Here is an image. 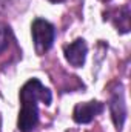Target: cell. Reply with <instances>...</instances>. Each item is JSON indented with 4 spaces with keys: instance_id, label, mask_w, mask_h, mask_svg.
<instances>
[{
    "instance_id": "1",
    "label": "cell",
    "mask_w": 131,
    "mask_h": 132,
    "mask_svg": "<svg viewBox=\"0 0 131 132\" xmlns=\"http://www.w3.org/2000/svg\"><path fill=\"white\" fill-rule=\"evenodd\" d=\"M51 91L45 88L39 78L28 80L20 89V103L22 109L19 112L17 128L20 132H33L39 125V106L37 101L45 104L51 103Z\"/></svg>"
},
{
    "instance_id": "2",
    "label": "cell",
    "mask_w": 131,
    "mask_h": 132,
    "mask_svg": "<svg viewBox=\"0 0 131 132\" xmlns=\"http://www.w3.org/2000/svg\"><path fill=\"white\" fill-rule=\"evenodd\" d=\"M31 34H33L35 52L39 55H43L46 51L51 49L54 38H56V29L48 20L35 19L31 25Z\"/></svg>"
},
{
    "instance_id": "3",
    "label": "cell",
    "mask_w": 131,
    "mask_h": 132,
    "mask_svg": "<svg viewBox=\"0 0 131 132\" xmlns=\"http://www.w3.org/2000/svg\"><path fill=\"white\" fill-rule=\"evenodd\" d=\"M108 108H110L111 118H113L116 129H117V132H120L123 128L125 118H127V103H125V97H123V86L120 83H117L114 86V89L111 91Z\"/></svg>"
},
{
    "instance_id": "4",
    "label": "cell",
    "mask_w": 131,
    "mask_h": 132,
    "mask_svg": "<svg viewBox=\"0 0 131 132\" xmlns=\"http://www.w3.org/2000/svg\"><path fill=\"white\" fill-rule=\"evenodd\" d=\"M105 109L103 103L97 100H91L86 103H77L72 111V120L79 125H86L91 123L99 114H102Z\"/></svg>"
},
{
    "instance_id": "5",
    "label": "cell",
    "mask_w": 131,
    "mask_h": 132,
    "mask_svg": "<svg viewBox=\"0 0 131 132\" xmlns=\"http://www.w3.org/2000/svg\"><path fill=\"white\" fill-rule=\"evenodd\" d=\"M65 59L66 62L74 68H82L85 65L86 54H88V46L83 38H76L72 43L65 46Z\"/></svg>"
},
{
    "instance_id": "6",
    "label": "cell",
    "mask_w": 131,
    "mask_h": 132,
    "mask_svg": "<svg viewBox=\"0 0 131 132\" xmlns=\"http://www.w3.org/2000/svg\"><path fill=\"white\" fill-rule=\"evenodd\" d=\"M114 26L117 28V31L120 32H128L130 31V5H123L120 9H117L114 12L113 17H108Z\"/></svg>"
},
{
    "instance_id": "7",
    "label": "cell",
    "mask_w": 131,
    "mask_h": 132,
    "mask_svg": "<svg viewBox=\"0 0 131 132\" xmlns=\"http://www.w3.org/2000/svg\"><path fill=\"white\" fill-rule=\"evenodd\" d=\"M9 40H11V29L8 25L0 23V54L9 46Z\"/></svg>"
},
{
    "instance_id": "8",
    "label": "cell",
    "mask_w": 131,
    "mask_h": 132,
    "mask_svg": "<svg viewBox=\"0 0 131 132\" xmlns=\"http://www.w3.org/2000/svg\"><path fill=\"white\" fill-rule=\"evenodd\" d=\"M49 2H53V3H60V2H65V0H49Z\"/></svg>"
},
{
    "instance_id": "9",
    "label": "cell",
    "mask_w": 131,
    "mask_h": 132,
    "mask_svg": "<svg viewBox=\"0 0 131 132\" xmlns=\"http://www.w3.org/2000/svg\"><path fill=\"white\" fill-rule=\"evenodd\" d=\"M0 131H2V117H0Z\"/></svg>"
},
{
    "instance_id": "10",
    "label": "cell",
    "mask_w": 131,
    "mask_h": 132,
    "mask_svg": "<svg viewBox=\"0 0 131 132\" xmlns=\"http://www.w3.org/2000/svg\"><path fill=\"white\" fill-rule=\"evenodd\" d=\"M100 2H110V0H100Z\"/></svg>"
}]
</instances>
